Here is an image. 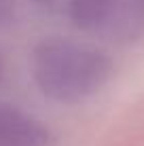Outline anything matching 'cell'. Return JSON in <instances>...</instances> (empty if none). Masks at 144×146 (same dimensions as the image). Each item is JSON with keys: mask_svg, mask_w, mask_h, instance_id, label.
<instances>
[{"mask_svg": "<svg viewBox=\"0 0 144 146\" xmlns=\"http://www.w3.org/2000/svg\"><path fill=\"white\" fill-rule=\"evenodd\" d=\"M30 68L38 91L57 104L85 102L112 76V62L104 51L66 36L42 38L32 51Z\"/></svg>", "mask_w": 144, "mask_h": 146, "instance_id": "cell-1", "label": "cell"}, {"mask_svg": "<svg viewBox=\"0 0 144 146\" xmlns=\"http://www.w3.org/2000/svg\"><path fill=\"white\" fill-rule=\"evenodd\" d=\"M0 146H53V133L32 112L0 104Z\"/></svg>", "mask_w": 144, "mask_h": 146, "instance_id": "cell-2", "label": "cell"}, {"mask_svg": "<svg viewBox=\"0 0 144 146\" xmlns=\"http://www.w3.org/2000/svg\"><path fill=\"white\" fill-rule=\"evenodd\" d=\"M66 13L78 30L98 32L112 21L117 0H66Z\"/></svg>", "mask_w": 144, "mask_h": 146, "instance_id": "cell-3", "label": "cell"}, {"mask_svg": "<svg viewBox=\"0 0 144 146\" xmlns=\"http://www.w3.org/2000/svg\"><path fill=\"white\" fill-rule=\"evenodd\" d=\"M4 72H7V64H4V57L0 55V83H2V78H4Z\"/></svg>", "mask_w": 144, "mask_h": 146, "instance_id": "cell-4", "label": "cell"}, {"mask_svg": "<svg viewBox=\"0 0 144 146\" xmlns=\"http://www.w3.org/2000/svg\"><path fill=\"white\" fill-rule=\"evenodd\" d=\"M34 2H38V4H51L53 0H34Z\"/></svg>", "mask_w": 144, "mask_h": 146, "instance_id": "cell-5", "label": "cell"}, {"mask_svg": "<svg viewBox=\"0 0 144 146\" xmlns=\"http://www.w3.org/2000/svg\"><path fill=\"white\" fill-rule=\"evenodd\" d=\"M2 2H4V0H0V4H2Z\"/></svg>", "mask_w": 144, "mask_h": 146, "instance_id": "cell-6", "label": "cell"}]
</instances>
